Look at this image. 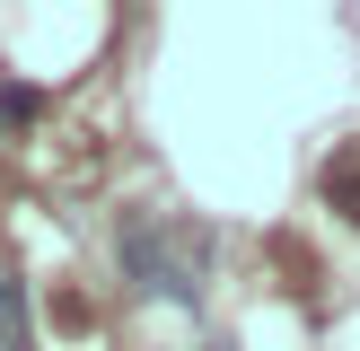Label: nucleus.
Returning <instances> with one entry per match:
<instances>
[{
	"mask_svg": "<svg viewBox=\"0 0 360 351\" xmlns=\"http://www.w3.org/2000/svg\"><path fill=\"white\" fill-rule=\"evenodd\" d=\"M352 185H360V158H343V167L326 176V193H352ZM352 220H360V211H352Z\"/></svg>",
	"mask_w": 360,
	"mask_h": 351,
	"instance_id": "obj_3",
	"label": "nucleus"
},
{
	"mask_svg": "<svg viewBox=\"0 0 360 351\" xmlns=\"http://www.w3.org/2000/svg\"><path fill=\"white\" fill-rule=\"evenodd\" d=\"M115 255H123V281L158 307H202V290H211V228H193V220L132 211L115 228Z\"/></svg>",
	"mask_w": 360,
	"mask_h": 351,
	"instance_id": "obj_1",
	"label": "nucleus"
},
{
	"mask_svg": "<svg viewBox=\"0 0 360 351\" xmlns=\"http://www.w3.org/2000/svg\"><path fill=\"white\" fill-rule=\"evenodd\" d=\"M0 351H35V307L18 272H0Z\"/></svg>",
	"mask_w": 360,
	"mask_h": 351,
	"instance_id": "obj_2",
	"label": "nucleus"
}]
</instances>
